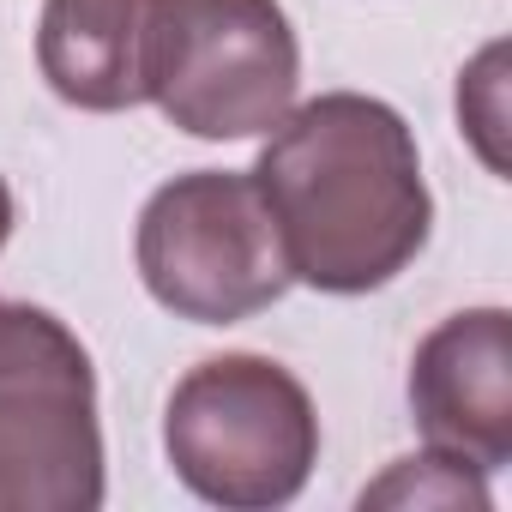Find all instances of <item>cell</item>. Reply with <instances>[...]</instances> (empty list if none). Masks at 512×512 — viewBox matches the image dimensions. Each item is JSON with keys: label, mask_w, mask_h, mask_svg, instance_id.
Returning a JSON list of instances; mask_svg holds the SVG:
<instances>
[{"label": "cell", "mask_w": 512, "mask_h": 512, "mask_svg": "<svg viewBox=\"0 0 512 512\" xmlns=\"http://www.w3.org/2000/svg\"><path fill=\"white\" fill-rule=\"evenodd\" d=\"M253 181L272 205L290 278L320 296L386 290L434 229L416 133L362 91L296 103L272 127Z\"/></svg>", "instance_id": "obj_1"}, {"label": "cell", "mask_w": 512, "mask_h": 512, "mask_svg": "<svg viewBox=\"0 0 512 512\" xmlns=\"http://www.w3.org/2000/svg\"><path fill=\"white\" fill-rule=\"evenodd\" d=\"M163 452L205 506L272 512L290 506L320 464V410L272 356H205L169 392Z\"/></svg>", "instance_id": "obj_2"}, {"label": "cell", "mask_w": 512, "mask_h": 512, "mask_svg": "<svg viewBox=\"0 0 512 512\" xmlns=\"http://www.w3.org/2000/svg\"><path fill=\"white\" fill-rule=\"evenodd\" d=\"M302 43L278 0H151L145 103L187 139H260L296 109Z\"/></svg>", "instance_id": "obj_3"}, {"label": "cell", "mask_w": 512, "mask_h": 512, "mask_svg": "<svg viewBox=\"0 0 512 512\" xmlns=\"http://www.w3.org/2000/svg\"><path fill=\"white\" fill-rule=\"evenodd\" d=\"M133 253L151 302L193 326L253 320L296 284L253 169H193L163 181L139 211Z\"/></svg>", "instance_id": "obj_4"}, {"label": "cell", "mask_w": 512, "mask_h": 512, "mask_svg": "<svg viewBox=\"0 0 512 512\" xmlns=\"http://www.w3.org/2000/svg\"><path fill=\"white\" fill-rule=\"evenodd\" d=\"M103 428L85 344L49 308L0 296V512H97Z\"/></svg>", "instance_id": "obj_5"}, {"label": "cell", "mask_w": 512, "mask_h": 512, "mask_svg": "<svg viewBox=\"0 0 512 512\" xmlns=\"http://www.w3.org/2000/svg\"><path fill=\"white\" fill-rule=\"evenodd\" d=\"M410 416L428 446L500 470L512 458V314L464 308L440 320L410 362Z\"/></svg>", "instance_id": "obj_6"}, {"label": "cell", "mask_w": 512, "mask_h": 512, "mask_svg": "<svg viewBox=\"0 0 512 512\" xmlns=\"http://www.w3.org/2000/svg\"><path fill=\"white\" fill-rule=\"evenodd\" d=\"M151 0H43L37 67L67 109L121 115L145 103Z\"/></svg>", "instance_id": "obj_7"}, {"label": "cell", "mask_w": 512, "mask_h": 512, "mask_svg": "<svg viewBox=\"0 0 512 512\" xmlns=\"http://www.w3.org/2000/svg\"><path fill=\"white\" fill-rule=\"evenodd\" d=\"M482 476L488 470H476L470 458L428 446L416 458H398L374 488H362V506H470V512H488L494 494Z\"/></svg>", "instance_id": "obj_8"}, {"label": "cell", "mask_w": 512, "mask_h": 512, "mask_svg": "<svg viewBox=\"0 0 512 512\" xmlns=\"http://www.w3.org/2000/svg\"><path fill=\"white\" fill-rule=\"evenodd\" d=\"M494 73H500V43H494V49H482V55H476V67L458 79V121L470 127V139H476L482 163L500 175V169H506V157H500V139H494V133H500V79H494Z\"/></svg>", "instance_id": "obj_9"}, {"label": "cell", "mask_w": 512, "mask_h": 512, "mask_svg": "<svg viewBox=\"0 0 512 512\" xmlns=\"http://www.w3.org/2000/svg\"><path fill=\"white\" fill-rule=\"evenodd\" d=\"M7 235H13V187L0 181V247H7Z\"/></svg>", "instance_id": "obj_10"}]
</instances>
